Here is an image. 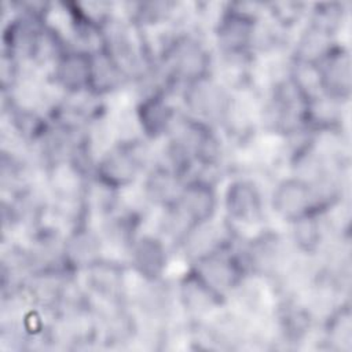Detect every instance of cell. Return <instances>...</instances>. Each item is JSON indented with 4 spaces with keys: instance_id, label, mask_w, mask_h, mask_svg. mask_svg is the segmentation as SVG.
<instances>
[{
    "instance_id": "1",
    "label": "cell",
    "mask_w": 352,
    "mask_h": 352,
    "mask_svg": "<svg viewBox=\"0 0 352 352\" xmlns=\"http://www.w3.org/2000/svg\"><path fill=\"white\" fill-rule=\"evenodd\" d=\"M319 183L302 176L280 180L271 195L272 210L289 223L312 212H322L326 206L319 194Z\"/></svg>"
},
{
    "instance_id": "2",
    "label": "cell",
    "mask_w": 352,
    "mask_h": 352,
    "mask_svg": "<svg viewBox=\"0 0 352 352\" xmlns=\"http://www.w3.org/2000/svg\"><path fill=\"white\" fill-rule=\"evenodd\" d=\"M143 169V158L136 142H121L109 147L95 164L96 183L118 190L129 186Z\"/></svg>"
},
{
    "instance_id": "3",
    "label": "cell",
    "mask_w": 352,
    "mask_h": 352,
    "mask_svg": "<svg viewBox=\"0 0 352 352\" xmlns=\"http://www.w3.org/2000/svg\"><path fill=\"white\" fill-rule=\"evenodd\" d=\"M312 67L318 92L334 102L346 103L351 96L349 50L336 43Z\"/></svg>"
},
{
    "instance_id": "4",
    "label": "cell",
    "mask_w": 352,
    "mask_h": 352,
    "mask_svg": "<svg viewBox=\"0 0 352 352\" xmlns=\"http://www.w3.org/2000/svg\"><path fill=\"white\" fill-rule=\"evenodd\" d=\"M217 44L227 58H245L258 40V23L249 11H224L216 26Z\"/></svg>"
},
{
    "instance_id": "5",
    "label": "cell",
    "mask_w": 352,
    "mask_h": 352,
    "mask_svg": "<svg viewBox=\"0 0 352 352\" xmlns=\"http://www.w3.org/2000/svg\"><path fill=\"white\" fill-rule=\"evenodd\" d=\"M184 102L191 118L208 125L224 120L231 111V99L212 74L186 84Z\"/></svg>"
},
{
    "instance_id": "6",
    "label": "cell",
    "mask_w": 352,
    "mask_h": 352,
    "mask_svg": "<svg viewBox=\"0 0 352 352\" xmlns=\"http://www.w3.org/2000/svg\"><path fill=\"white\" fill-rule=\"evenodd\" d=\"M52 77L56 87L69 95L88 94L92 77V51L63 48L54 59Z\"/></svg>"
},
{
    "instance_id": "7",
    "label": "cell",
    "mask_w": 352,
    "mask_h": 352,
    "mask_svg": "<svg viewBox=\"0 0 352 352\" xmlns=\"http://www.w3.org/2000/svg\"><path fill=\"white\" fill-rule=\"evenodd\" d=\"M136 120L142 133L148 139L170 135L179 122L176 109L161 89L142 98L136 107Z\"/></svg>"
},
{
    "instance_id": "8",
    "label": "cell",
    "mask_w": 352,
    "mask_h": 352,
    "mask_svg": "<svg viewBox=\"0 0 352 352\" xmlns=\"http://www.w3.org/2000/svg\"><path fill=\"white\" fill-rule=\"evenodd\" d=\"M263 195L257 184L245 177L228 183L224 192V210L230 221L250 224L260 220L263 214Z\"/></svg>"
},
{
    "instance_id": "9",
    "label": "cell",
    "mask_w": 352,
    "mask_h": 352,
    "mask_svg": "<svg viewBox=\"0 0 352 352\" xmlns=\"http://www.w3.org/2000/svg\"><path fill=\"white\" fill-rule=\"evenodd\" d=\"M129 260L136 275L147 283H157L168 265V252L162 239L138 235L129 243Z\"/></svg>"
},
{
    "instance_id": "10",
    "label": "cell",
    "mask_w": 352,
    "mask_h": 352,
    "mask_svg": "<svg viewBox=\"0 0 352 352\" xmlns=\"http://www.w3.org/2000/svg\"><path fill=\"white\" fill-rule=\"evenodd\" d=\"M320 216L322 212H312L290 223L293 227L292 238L298 250L312 253L319 249L324 235Z\"/></svg>"
},
{
    "instance_id": "11",
    "label": "cell",
    "mask_w": 352,
    "mask_h": 352,
    "mask_svg": "<svg viewBox=\"0 0 352 352\" xmlns=\"http://www.w3.org/2000/svg\"><path fill=\"white\" fill-rule=\"evenodd\" d=\"M326 326V341L331 344L336 349L349 351L352 338V323L348 302L341 304L336 311H333Z\"/></svg>"
}]
</instances>
